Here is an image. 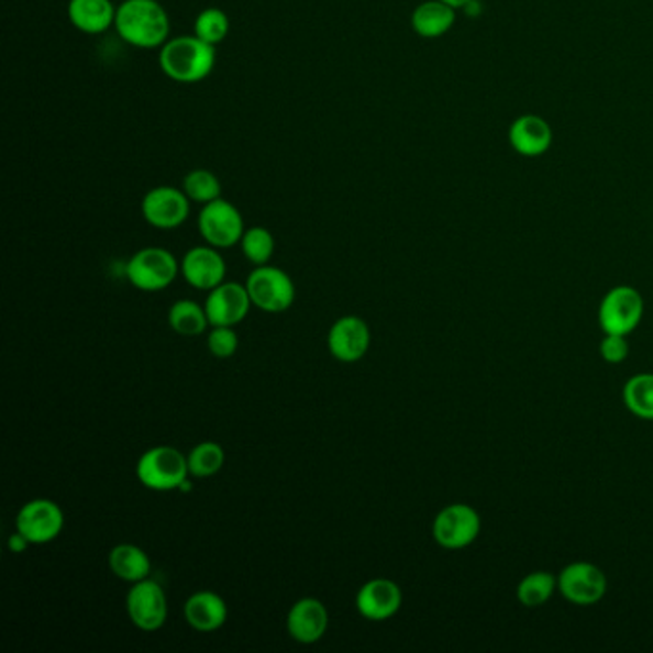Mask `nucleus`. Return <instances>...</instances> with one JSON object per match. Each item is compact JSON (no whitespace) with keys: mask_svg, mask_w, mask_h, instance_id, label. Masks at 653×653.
<instances>
[{"mask_svg":"<svg viewBox=\"0 0 653 653\" xmlns=\"http://www.w3.org/2000/svg\"><path fill=\"white\" fill-rule=\"evenodd\" d=\"M600 355L606 363H623L624 358L629 356V342H627V335H604V340L600 342Z\"/></svg>","mask_w":653,"mask_h":653,"instance_id":"31","label":"nucleus"},{"mask_svg":"<svg viewBox=\"0 0 653 653\" xmlns=\"http://www.w3.org/2000/svg\"><path fill=\"white\" fill-rule=\"evenodd\" d=\"M623 399L632 414L653 420V374H637L624 384Z\"/></svg>","mask_w":653,"mask_h":653,"instance_id":"25","label":"nucleus"},{"mask_svg":"<svg viewBox=\"0 0 653 653\" xmlns=\"http://www.w3.org/2000/svg\"><path fill=\"white\" fill-rule=\"evenodd\" d=\"M330 616L322 601L317 598H301L291 606L286 619V629L299 644H317L328 631Z\"/></svg>","mask_w":653,"mask_h":653,"instance_id":"17","label":"nucleus"},{"mask_svg":"<svg viewBox=\"0 0 653 653\" xmlns=\"http://www.w3.org/2000/svg\"><path fill=\"white\" fill-rule=\"evenodd\" d=\"M198 229L209 245H213L217 250H226L240 244V240L244 236V217L234 203L219 198L208 206H201Z\"/></svg>","mask_w":653,"mask_h":653,"instance_id":"6","label":"nucleus"},{"mask_svg":"<svg viewBox=\"0 0 653 653\" xmlns=\"http://www.w3.org/2000/svg\"><path fill=\"white\" fill-rule=\"evenodd\" d=\"M456 20V8L443 0H425L412 12V30L423 38L443 37Z\"/></svg>","mask_w":653,"mask_h":653,"instance_id":"21","label":"nucleus"},{"mask_svg":"<svg viewBox=\"0 0 653 653\" xmlns=\"http://www.w3.org/2000/svg\"><path fill=\"white\" fill-rule=\"evenodd\" d=\"M552 129H550L546 119L539 115H521L516 119L510 131H508V141L520 156L539 157L549 152L552 146Z\"/></svg>","mask_w":653,"mask_h":653,"instance_id":"18","label":"nucleus"},{"mask_svg":"<svg viewBox=\"0 0 653 653\" xmlns=\"http://www.w3.org/2000/svg\"><path fill=\"white\" fill-rule=\"evenodd\" d=\"M240 345L236 332L232 326H211L208 334V350L217 358H229L234 355Z\"/></svg>","mask_w":653,"mask_h":653,"instance_id":"30","label":"nucleus"},{"mask_svg":"<svg viewBox=\"0 0 653 653\" xmlns=\"http://www.w3.org/2000/svg\"><path fill=\"white\" fill-rule=\"evenodd\" d=\"M180 273V263L164 247H144L126 263L125 275L136 290L162 291Z\"/></svg>","mask_w":653,"mask_h":653,"instance_id":"4","label":"nucleus"},{"mask_svg":"<svg viewBox=\"0 0 653 653\" xmlns=\"http://www.w3.org/2000/svg\"><path fill=\"white\" fill-rule=\"evenodd\" d=\"M215 46L196 35L173 37L159 48V67L165 77L180 85H196L208 79L215 67Z\"/></svg>","mask_w":653,"mask_h":653,"instance_id":"2","label":"nucleus"},{"mask_svg":"<svg viewBox=\"0 0 653 653\" xmlns=\"http://www.w3.org/2000/svg\"><path fill=\"white\" fill-rule=\"evenodd\" d=\"M557 588L565 600L577 606H593L608 593V579L598 565L573 562L560 573Z\"/></svg>","mask_w":653,"mask_h":653,"instance_id":"11","label":"nucleus"},{"mask_svg":"<svg viewBox=\"0 0 653 653\" xmlns=\"http://www.w3.org/2000/svg\"><path fill=\"white\" fill-rule=\"evenodd\" d=\"M482 518L468 505H451L443 508L433 521V539L441 549L462 550L479 536Z\"/></svg>","mask_w":653,"mask_h":653,"instance_id":"10","label":"nucleus"},{"mask_svg":"<svg viewBox=\"0 0 653 653\" xmlns=\"http://www.w3.org/2000/svg\"><path fill=\"white\" fill-rule=\"evenodd\" d=\"M203 307L211 326L234 328L247 317L253 303L245 284L223 283L209 291Z\"/></svg>","mask_w":653,"mask_h":653,"instance_id":"13","label":"nucleus"},{"mask_svg":"<svg viewBox=\"0 0 653 653\" xmlns=\"http://www.w3.org/2000/svg\"><path fill=\"white\" fill-rule=\"evenodd\" d=\"M443 2H446V4H449V7L462 8V7H466V4H469V2H472V0H443Z\"/></svg>","mask_w":653,"mask_h":653,"instance_id":"33","label":"nucleus"},{"mask_svg":"<svg viewBox=\"0 0 653 653\" xmlns=\"http://www.w3.org/2000/svg\"><path fill=\"white\" fill-rule=\"evenodd\" d=\"M66 518L54 500L35 498L15 516V529L30 539L31 544H45L59 536Z\"/></svg>","mask_w":653,"mask_h":653,"instance_id":"12","label":"nucleus"},{"mask_svg":"<svg viewBox=\"0 0 653 653\" xmlns=\"http://www.w3.org/2000/svg\"><path fill=\"white\" fill-rule=\"evenodd\" d=\"M356 611L368 621H386L401 609L402 590L391 579H372L356 593Z\"/></svg>","mask_w":653,"mask_h":653,"instance_id":"16","label":"nucleus"},{"mask_svg":"<svg viewBox=\"0 0 653 653\" xmlns=\"http://www.w3.org/2000/svg\"><path fill=\"white\" fill-rule=\"evenodd\" d=\"M245 288L253 307L265 312H284L296 301V284L283 268L261 265L247 276Z\"/></svg>","mask_w":653,"mask_h":653,"instance_id":"5","label":"nucleus"},{"mask_svg":"<svg viewBox=\"0 0 653 653\" xmlns=\"http://www.w3.org/2000/svg\"><path fill=\"white\" fill-rule=\"evenodd\" d=\"M30 546V539H27L25 534L20 533L18 529H15V533L8 539V549H10V552H14V554H22V552H25Z\"/></svg>","mask_w":653,"mask_h":653,"instance_id":"32","label":"nucleus"},{"mask_svg":"<svg viewBox=\"0 0 653 653\" xmlns=\"http://www.w3.org/2000/svg\"><path fill=\"white\" fill-rule=\"evenodd\" d=\"M557 590V577L549 572L525 575L518 585V600L525 608H541Z\"/></svg>","mask_w":653,"mask_h":653,"instance_id":"24","label":"nucleus"},{"mask_svg":"<svg viewBox=\"0 0 653 653\" xmlns=\"http://www.w3.org/2000/svg\"><path fill=\"white\" fill-rule=\"evenodd\" d=\"M180 275L196 290L211 291L224 283L226 263L213 245H196L180 261Z\"/></svg>","mask_w":653,"mask_h":653,"instance_id":"15","label":"nucleus"},{"mask_svg":"<svg viewBox=\"0 0 653 653\" xmlns=\"http://www.w3.org/2000/svg\"><path fill=\"white\" fill-rule=\"evenodd\" d=\"M118 7L112 0H69L67 18L75 30L87 35H100L115 25Z\"/></svg>","mask_w":653,"mask_h":653,"instance_id":"20","label":"nucleus"},{"mask_svg":"<svg viewBox=\"0 0 653 653\" xmlns=\"http://www.w3.org/2000/svg\"><path fill=\"white\" fill-rule=\"evenodd\" d=\"M188 475H190L188 458L175 446L159 445L148 449L136 464L139 482L146 489L159 490V492L180 489L186 485Z\"/></svg>","mask_w":653,"mask_h":653,"instance_id":"3","label":"nucleus"},{"mask_svg":"<svg viewBox=\"0 0 653 653\" xmlns=\"http://www.w3.org/2000/svg\"><path fill=\"white\" fill-rule=\"evenodd\" d=\"M126 613L136 629L144 632L159 631L169 616L167 596L162 585L150 577L134 583L126 594Z\"/></svg>","mask_w":653,"mask_h":653,"instance_id":"8","label":"nucleus"},{"mask_svg":"<svg viewBox=\"0 0 653 653\" xmlns=\"http://www.w3.org/2000/svg\"><path fill=\"white\" fill-rule=\"evenodd\" d=\"M231 20L221 8H206L193 20V35L208 45L217 46L229 37Z\"/></svg>","mask_w":653,"mask_h":653,"instance_id":"26","label":"nucleus"},{"mask_svg":"<svg viewBox=\"0 0 653 653\" xmlns=\"http://www.w3.org/2000/svg\"><path fill=\"white\" fill-rule=\"evenodd\" d=\"M113 27L126 45L152 51L169 41L171 20L157 0H125L118 7Z\"/></svg>","mask_w":653,"mask_h":653,"instance_id":"1","label":"nucleus"},{"mask_svg":"<svg viewBox=\"0 0 653 653\" xmlns=\"http://www.w3.org/2000/svg\"><path fill=\"white\" fill-rule=\"evenodd\" d=\"M182 190L192 203L208 206L221 198V180L209 169H192L182 180Z\"/></svg>","mask_w":653,"mask_h":653,"instance_id":"27","label":"nucleus"},{"mask_svg":"<svg viewBox=\"0 0 653 653\" xmlns=\"http://www.w3.org/2000/svg\"><path fill=\"white\" fill-rule=\"evenodd\" d=\"M185 617L186 623L190 624L193 631L213 632L226 623L229 608L219 594L200 590L186 600Z\"/></svg>","mask_w":653,"mask_h":653,"instance_id":"19","label":"nucleus"},{"mask_svg":"<svg viewBox=\"0 0 653 653\" xmlns=\"http://www.w3.org/2000/svg\"><path fill=\"white\" fill-rule=\"evenodd\" d=\"M188 458V469L193 477H211L219 474L224 466L223 446L217 445L213 441H203L200 445L193 446Z\"/></svg>","mask_w":653,"mask_h":653,"instance_id":"28","label":"nucleus"},{"mask_svg":"<svg viewBox=\"0 0 653 653\" xmlns=\"http://www.w3.org/2000/svg\"><path fill=\"white\" fill-rule=\"evenodd\" d=\"M370 326L361 317H342L328 332V350L340 363H356L370 350Z\"/></svg>","mask_w":653,"mask_h":653,"instance_id":"14","label":"nucleus"},{"mask_svg":"<svg viewBox=\"0 0 653 653\" xmlns=\"http://www.w3.org/2000/svg\"><path fill=\"white\" fill-rule=\"evenodd\" d=\"M108 564L118 579L131 583V585L148 579L150 572H152L148 554L139 549L136 544H129V542L113 546L110 556H108Z\"/></svg>","mask_w":653,"mask_h":653,"instance_id":"22","label":"nucleus"},{"mask_svg":"<svg viewBox=\"0 0 653 653\" xmlns=\"http://www.w3.org/2000/svg\"><path fill=\"white\" fill-rule=\"evenodd\" d=\"M240 245H242L245 259L253 263L255 267L268 265V261L273 259V255H275V236L265 226L245 229L244 236L240 240Z\"/></svg>","mask_w":653,"mask_h":653,"instance_id":"29","label":"nucleus"},{"mask_svg":"<svg viewBox=\"0 0 653 653\" xmlns=\"http://www.w3.org/2000/svg\"><path fill=\"white\" fill-rule=\"evenodd\" d=\"M190 203L182 188L156 186L142 198V217L154 229L173 231L190 215Z\"/></svg>","mask_w":653,"mask_h":653,"instance_id":"9","label":"nucleus"},{"mask_svg":"<svg viewBox=\"0 0 653 653\" xmlns=\"http://www.w3.org/2000/svg\"><path fill=\"white\" fill-rule=\"evenodd\" d=\"M644 314V301L631 286H617L601 299L598 320L604 334H631Z\"/></svg>","mask_w":653,"mask_h":653,"instance_id":"7","label":"nucleus"},{"mask_svg":"<svg viewBox=\"0 0 653 653\" xmlns=\"http://www.w3.org/2000/svg\"><path fill=\"white\" fill-rule=\"evenodd\" d=\"M167 319L173 330L186 337L203 334L211 326L206 307H201L192 299H178L177 303L171 305Z\"/></svg>","mask_w":653,"mask_h":653,"instance_id":"23","label":"nucleus"}]
</instances>
